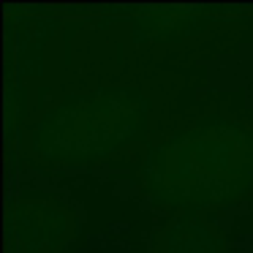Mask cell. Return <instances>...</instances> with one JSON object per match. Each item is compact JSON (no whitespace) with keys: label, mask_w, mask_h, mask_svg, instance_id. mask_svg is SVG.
Returning a JSON list of instances; mask_svg holds the SVG:
<instances>
[{"label":"cell","mask_w":253,"mask_h":253,"mask_svg":"<svg viewBox=\"0 0 253 253\" xmlns=\"http://www.w3.org/2000/svg\"><path fill=\"white\" fill-rule=\"evenodd\" d=\"M136 196L164 215H207L253 199V104L207 95L174 115L133 169Z\"/></svg>","instance_id":"3957f363"},{"label":"cell","mask_w":253,"mask_h":253,"mask_svg":"<svg viewBox=\"0 0 253 253\" xmlns=\"http://www.w3.org/2000/svg\"><path fill=\"white\" fill-rule=\"evenodd\" d=\"M147 253H229V237L207 215H166L150 231Z\"/></svg>","instance_id":"5b68a950"},{"label":"cell","mask_w":253,"mask_h":253,"mask_svg":"<svg viewBox=\"0 0 253 253\" xmlns=\"http://www.w3.org/2000/svg\"><path fill=\"white\" fill-rule=\"evenodd\" d=\"M79 234V215L66 199L19 191L8 204L11 253H66Z\"/></svg>","instance_id":"277c9868"},{"label":"cell","mask_w":253,"mask_h":253,"mask_svg":"<svg viewBox=\"0 0 253 253\" xmlns=\"http://www.w3.org/2000/svg\"><path fill=\"white\" fill-rule=\"evenodd\" d=\"M191 84L185 71H161L57 93L8 126L11 158L41 171L136 169L180 112L177 104Z\"/></svg>","instance_id":"7a4b0ae2"},{"label":"cell","mask_w":253,"mask_h":253,"mask_svg":"<svg viewBox=\"0 0 253 253\" xmlns=\"http://www.w3.org/2000/svg\"><path fill=\"white\" fill-rule=\"evenodd\" d=\"M253 11L11 8L8 126L74 87L188 71L245 41Z\"/></svg>","instance_id":"6da1fadb"}]
</instances>
